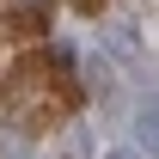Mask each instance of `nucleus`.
Masks as SVG:
<instances>
[{
    "label": "nucleus",
    "instance_id": "obj_1",
    "mask_svg": "<svg viewBox=\"0 0 159 159\" xmlns=\"http://www.w3.org/2000/svg\"><path fill=\"white\" fill-rule=\"evenodd\" d=\"M135 153H141V159H153V92L135 104Z\"/></svg>",
    "mask_w": 159,
    "mask_h": 159
},
{
    "label": "nucleus",
    "instance_id": "obj_2",
    "mask_svg": "<svg viewBox=\"0 0 159 159\" xmlns=\"http://www.w3.org/2000/svg\"><path fill=\"white\" fill-rule=\"evenodd\" d=\"M110 49H116L122 61H141V37H135V25H129V19L110 25Z\"/></svg>",
    "mask_w": 159,
    "mask_h": 159
},
{
    "label": "nucleus",
    "instance_id": "obj_3",
    "mask_svg": "<svg viewBox=\"0 0 159 159\" xmlns=\"http://www.w3.org/2000/svg\"><path fill=\"white\" fill-rule=\"evenodd\" d=\"M104 159H141V153H135V147H110Z\"/></svg>",
    "mask_w": 159,
    "mask_h": 159
},
{
    "label": "nucleus",
    "instance_id": "obj_4",
    "mask_svg": "<svg viewBox=\"0 0 159 159\" xmlns=\"http://www.w3.org/2000/svg\"><path fill=\"white\" fill-rule=\"evenodd\" d=\"M80 6H86V12H92V6H98V0H80Z\"/></svg>",
    "mask_w": 159,
    "mask_h": 159
},
{
    "label": "nucleus",
    "instance_id": "obj_5",
    "mask_svg": "<svg viewBox=\"0 0 159 159\" xmlns=\"http://www.w3.org/2000/svg\"><path fill=\"white\" fill-rule=\"evenodd\" d=\"M25 6H49V0H25Z\"/></svg>",
    "mask_w": 159,
    "mask_h": 159
}]
</instances>
